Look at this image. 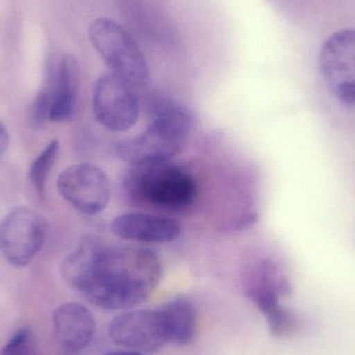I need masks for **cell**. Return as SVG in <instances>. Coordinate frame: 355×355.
Returning <instances> with one entry per match:
<instances>
[{"instance_id":"1","label":"cell","mask_w":355,"mask_h":355,"mask_svg":"<svg viewBox=\"0 0 355 355\" xmlns=\"http://www.w3.org/2000/svg\"><path fill=\"white\" fill-rule=\"evenodd\" d=\"M157 254L137 246L106 245L87 238L66 259L62 277L89 302L127 310L145 302L162 279Z\"/></svg>"},{"instance_id":"9","label":"cell","mask_w":355,"mask_h":355,"mask_svg":"<svg viewBox=\"0 0 355 355\" xmlns=\"http://www.w3.org/2000/svg\"><path fill=\"white\" fill-rule=\"evenodd\" d=\"M108 335L112 342L139 352H154L170 344L168 327L162 310L122 313L110 321Z\"/></svg>"},{"instance_id":"20","label":"cell","mask_w":355,"mask_h":355,"mask_svg":"<svg viewBox=\"0 0 355 355\" xmlns=\"http://www.w3.org/2000/svg\"><path fill=\"white\" fill-rule=\"evenodd\" d=\"M105 355H145L143 352H135V350H118V352H110Z\"/></svg>"},{"instance_id":"15","label":"cell","mask_w":355,"mask_h":355,"mask_svg":"<svg viewBox=\"0 0 355 355\" xmlns=\"http://www.w3.org/2000/svg\"><path fill=\"white\" fill-rule=\"evenodd\" d=\"M166 327L170 343L188 345L194 339L196 331V313L193 304L184 298L171 300L160 308Z\"/></svg>"},{"instance_id":"4","label":"cell","mask_w":355,"mask_h":355,"mask_svg":"<svg viewBox=\"0 0 355 355\" xmlns=\"http://www.w3.org/2000/svg\"><path fill=\"white\" fill-rule=\"evenodd\" d=\"M89 37L112 73L135 89L147 85L150 72L145 56L124 27L110 19L98 18L89 25Z\"/></svg>"},{"instance_id":"7","label":"cell","mask_w":355,"mask_h":355,"mask_svg":"<svg viewBox=\"0 0 355 355\" xmlns=\"http://www.w3.org/2000/svg\"><path fill=\"white\" fill-rule=\"evenodd\" d=\"M135 87L114 73L102 75L94 89L93 110L98 122L114 132H124L137 124L139 101Z\"/></svg>"},{"instance_id":"8","label":"cell","mask_w":355,"mask_h":355,"mask_svg":"<svg viewBox=\"0 0 355 355\" xmlns=\"http://www.w3.org/2000/svg\"><path fill=\"white\" fill-rule=\"evenodd\" d=\"M319 69L339 101L355 106V29L337 31L323 44Z\"/></svg>"},{"instance_id":"12","label":"cell","mask_w":355,"mask_h":355,"mask_svg":"<svg viewBox=\"0 0 355 355\" xmlns=\"http://www.w3.org/2000/svg\"><path fill=\"white\" fill-rule=\"evenodd\" d=\"M291 290L285 271L275 261H261L248 275L246 293L264 317L283 306L281 300L289 296Z\"/></svg>"},{"instance_id":"17","label":"cell","mask_w":355,"mask_h":355,"mask_svg":"<svg viewBox=\"0 0 355 355\" xmlns=\"http://www.w3.org/2000/svg\"><path fill=\"white\" fill-rule=\"evenodd\" d=\"M265 319L271 335L279 339L291 337L300 327V318L296 313L284 306L267 315Z\"/></svg>"},{"instance_id":"16","label":"cell","mask_w":355,"mask_h":355,"mask_svg":"<svg viewBox=\"0 0 355 355\" xmlns=\"http://www.w3.org/2000/svg\"><path fill=\"white\" fill-rule=\"evenodd\" d=\"M58 150H60V143L58 141H51L31 164V170H29V179H31L35 189L40 194L43 193L45 190L48 175H49L54 160L58 156Z\"/></svg>"},{"instance_id":"19","label":"cell","mask_w":355,"mask_h":355,"mask_svg":"<svg viewBox=\"0 0 355 355\" xmlns=\"http://www.w3.org/2000/svg\"><path fill=\"white\" fill-rule=\"evenodd\" d=\"M8 132L6 130V126L0 122V156L3 155L4 152L6 151L8 147Z\"/></svg>"},{"instance_id":"18","label":"cell","mask_w":355,"mask_h":355,"mask_svg":"<svg viewBox=\"0 0 355 355\" xmlns=\"http://www.w3.org/2000/svg\"><path fill=\"white\" fill-rule=\"evenodd\" d=\"M0 355H37L33 331L27 327L17 329L0 350Z\"/></svg>"},{"instance_id":"13","label":"cell","mask_w":355,"mask_h":355,"mask_svg":"<svg viewBox=\"0 0 355 355\" xmlns=\"http://www.w3.org/2000/svg\"><path fill=\"white\" fill-rule=\"evenodd\" d=\"M110 230L125 240L145 243H168L181 233L179 223L173 219L148 213H125L112 220Z\"/></svg>"},{"instance_id":"6","label":"cell","mask_w":355,"mask_h":355,"mask_svg":"<svg viewBox=\"0 0 355 355\" xmlns=\"http://www.w3.org/2000/svg\"><path fill=\"white\" fill-rule=\"evenodd\" d=\"M79 91V68L71 55H62L50 66L47 85L40 92L33 103V118L64 122L72 118Z\"/></svg>"},{"instance_id":"5","label":"cell","mask_w":355,"mask_h":355,"mask_svg":"<svg viewBox=\"0 0 355 355\" xmlns=\"http://www.w3.org/2000/svg\"><path fill=\"white\" fill-rule=\"evenodd\" d=\"M47 232V220L41 213L18 207L0 223V250L14 266H27L43 248Z\"/></svg>"},{"instance_id":"14","label":"cell","mask_w":355,"mask_h":355,"mask_svg":"<svg viewBox=\"0 0 355 355\" xmlns=\"http://www.w3.org/2000/svg\"><path fill=\"white\" fill-rule=\"evenodd\" d=\"M127 22L139 35L153 41L170 39L172 25L166 0H119Z\"/></svg>"},{"instance_id":"11","label":"cell","mask_w":355,"mask_h":355,"mask_svg":"<svg viewBox=\"0 0 355 355\" xmlns=\"http://www.w3.org/2000/svg\"><path fill=\"white\" fill-rule=\"evenodd\" d=\"M52 318L64 354H78L89 347L95 336L96 320L87 306L78 302H66L54 310Z\"/></svg>"},{"instance_id":"3","label":"cell","mask_w":355,"mask_h":355,"mask_svg":"<svg viewBox=\"0 0 355 355\" xmlns=\"http://www.w3.org/2000/svg\"><path fill=\"white\" fill-rule=\"evenodd\" d=\"M126 186L137 202L166 211L188 208L196 193L191 175L170 162L133 166Z\"/></svg>"},{"instance_id":"10","label":"cell","mask_w":355,"mask_h":355,"mask_svg":"<svg viewBox=\"0 0 355 355\" xmlns=\"http://www.w3.org/2000/svg\"><path fill=\"white\" fill-rule=\"evenodd\" d=\"M58 188L67 202L85 214H98L110 202V179L103 170L94 164L69 166L60 173Z\"/></svg>"},{"instance_id":"2","label":"cell","mask_w":355,"mask_h":355,"mask_svg":"<svg viewBox=\"0 0 355 355\" xmlns=\"http://www.w3.org/2000/svg\"><path fill=\"white\" fill-rule=\"evenodd\" d=\"M152 116L143 133L118 146L119 156L132 166L170 162L181 151L191 130L189 110L173 100H158Z\"/></svg>"}]
</instances>
